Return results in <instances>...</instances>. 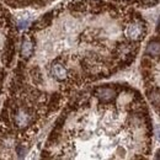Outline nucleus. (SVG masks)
I'll use <instances>...</instances> for the list:
<instances>
[{"mask_svg": "<svg viewBox=\"0 0 160 160\" xmlns=\"http://www.w3.org/2000/svg\"><path fill=\"white\" fill-rule=\"evenodd\" d=\"M160 40V33L158 37ZM142 74L145 86V95L160 117V54L147 57L142 60Z\"/></svg>", "mask_w": 160, "mask_h": 160, "instance_id": "nucleus-1", "label": "nucleus"}, {"mask_svg": "<svg viewBox=\"0 0 160 160\" xmlns=\"http://www.w3.org/2000/svg\"><path fill=\"white\" fill-rule=\"evenodd\" d=\"M33 51H35V42L30 38V36H26L23 38L22 42V46H21V56L22 58L25 59H30L33 54Z\"/></svg>", "mask_w": 160, "mask_h": 160, "instance_id": "nucleus-2", "label": "nucleus"}, {"mask_svg": "<svg viewBox=\"0 0 160 160\" xmlns=\"http://www.w3.org/2000/svg\"><path fill=\"white\" fill-rule=\"evenodd\" d=\"M154 134H155V138L160 142V124H157L154 127Z\"/></svg>", "mask_w": 160, "mask_h": 160, "instance_id": "nucleus-3", "label": "nucleus"}]
</instances>
